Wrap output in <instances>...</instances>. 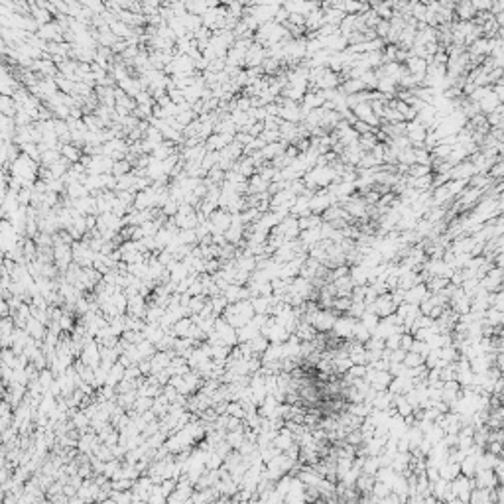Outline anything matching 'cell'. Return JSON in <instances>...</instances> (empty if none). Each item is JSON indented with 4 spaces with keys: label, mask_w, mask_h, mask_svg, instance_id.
Returning <instances> with one entry per match:
<instances>
[{
    "label": "cell",
    "mask_w": 504,
    "mask_h": 504,
    "mask_svg": "<svg viewBox=\"0 0 504 504\" xmlns=\"http://www.w3.org/2000/svg\"><path fill=\"white\" fill-rule=\"evenodd\" d=\"M502 105V101H498V97L490 91V93H486L479 103H477V107H479V110L481 112H484V114H490L492 110H496L498 107Z\"/></svg>",
    "instance_id": "cell-5"
},
{
    "label": "cell",
    "mask_w": 504,
    "mask_h": 504,
    "mask_svg": "<svg viewBox=\"0 0 504 504\" xmlns=\"http://www.w3.org/2000/svg\"><path fill=\"white\" fill-rule=\"evenodd\" d=\"M22 241L18 239L16 229L10 225V221H0V250L10 252L14 250Z\"/></svg>",
    "instance_id": "cell-1"
},
{
    "label": "cell",
    "mask_w": 504,
    "mask_h": 504,
    "mask_svg": "<svg viewBox=\"0 0 504 504\" xmlns=\"http://www.w3.org/2000/svg\"><path fill=\"white\" fill-rule=\"evenodd\" d=\"M300 242H302L304 248H311V246L319 244V242H321V231H319V227H317V229L302 231V233H300Z\"/></svg>",
    "instance_id": "cell-6"
},
{
    "label": "cell",
    "mask_w": 504,
    "mask_h": 504,
    "mask_svg": "<svg viewBox=\"0 0 504 504\" xmlns=\"http://www.w3.org/2000/svg\"><path fill=\"white\" fill-rule=\"evenodd\" d=\"M264 59H266V49H264L260 44L254 42V44L248 47L246 55H244V63L248 65V69H252V67H262Z\"/></svg>",
    "instance_id": "cell-3"
},
{
    "label": "cell",
    "mask_w": 504,
    "mask_h": 504,
    "mask_svg": "<svg viewBox=\"0 0 504 504\" xmlns=\"http://www.w3.org/2000/svg\"><path fill=\"white\" fill-rule=\"evenodd\" d=\"M431 174V168L429 166H417L414 164L412 168H408V177L416 179V177H423V175H429Z\"/></svg>",
    "instance_id": "cell-11"
},
{
    "label": "cell",
    "mask_w": 504,
    "mask_h": 504,
    "mask_svg": "<svg viewBox=\"0 0 504 504\" xmlns=\"http://www.w3.org/2000/svg\"><path fill=\"white\" fill-rule=\"evenodd\" d=\"M59 154L61 158H65L69 164H79L83 154H81V148L75 146V144H59Z\"/></svg>",
    "instance_id": "cell-4"
},
{
    "label": "cell",
    "mask_w": 504,
    "mask_h": 504,
    "mask_svg": "<svg viewBox=\"0 0 504 504\" xmlns=\"http://www.w3.org/2000/svg\"><path fill=\"white\" fill-rule=\"evenodd\" d=\"M16 112V103L10 95H0V114L12 116Z\"/></svg>",
    "instance_id": "cell-9"
},
{
    "label": "cell",
    "mask_w": 504,
    "mask_h": 504,
    "mask_svg": "<svg viewBox=\"0 0 504 504\" xmlns=\"http://www.w3.org/2000/svg\"><path fill=\"white\" fill-rule=\"evenodd\" d=\"M112 175L114 177H122V175H126V174H130V164H128V160H118V162H112Z\"/></svg>",
    "instance_id": "cell-10"
},
{
    "label": "cell",
    "mask_w": 504,
    "mask_h": 504,
    "mask_svg": "<svg viewBox=\"0 0 504 504\" xmlns=\"http://www.w3.org/2000/svg\"><path fill=\"white\" fill-rule=\"evenodd\" d=\"M114 374L120 376V367H114V369H112V376H114ZM109 382H116V378H109Z\"/></svg>",
    "instance_id": "cell-12"
},
{
    "label": "cell",
    "mask_w": 504,
    "mask_h": 504,
    "mask_svg": "<svg viewBox=\"0 0 504 504\" xmlns=\"http://www.w3.org/2000/svg\"><path fill=\"white\" fill-rule=\"evenodd\" d=\"M333 205H337L335 203V199L329 195V191L327 189H319V191H315L313 195H311V199H309V211L313 213V215H321L329 209V207H333Z\"/></svg>",
    "instance_id": "cell-2"
},
{
    "label": "cell",
    "mask_w": 504,
    "mask_h": 504,
    "mask_svg": "<svg viewBox=\"0 0 504 504\" xmlns=\"http://www.w3.org/2000/svg\"><path fill=\"white\" fill-rule=\"evenodd\" d=\"M24 331H26L32 339H42V337H44V323H40L38 319L30 317L28 323H26V327H24Z\"/></svg>",
    "instance_id": "cell-8"
},
{
    "label": "cell",
    "mask_w": 504,
    "mask_h": 504,
    "mask_svg": "<svg viewBox=\"0 0 504 504\" xmlns=\"http://www.w3.org/2000/svg\"><path fill=\"white\" fill-rule=\"evenodd\" d=\"M321 223H323V219L319 217V215H313V213H309L307 217L298 219L300 233H302V231H307V229H317V227H321Z\"/></svg>",
    "instance_id": "cell-7"
}]
</instances>
